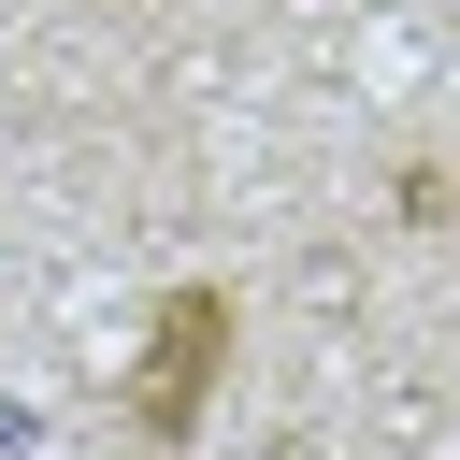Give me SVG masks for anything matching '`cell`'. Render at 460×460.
<instances>
[{
  "label": "cell",
  "instance_id": "cell-1",
  "mask_svg": "<svg viewBox=\"0 0 460 460\" xmlns=\"http://www.w3.org/2000/svg\"><path fill=\"white\" fill-rule=\"evenodd\" d=\"M216 359H230V288H158V316H144V374H129V446H144V460H172V446L201 431Z\"/></svg>",
  "mask_w": 460,
  "mask_h": 460
}]
</instances>
